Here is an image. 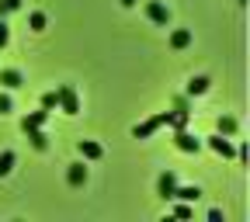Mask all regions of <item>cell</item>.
<instances>
[{
	"label": "cell",
	"mask_w": 250,
	"mask_h": 222,
	"mask_svg": "<svg viewBox=\"0 0 250 222\" xmlns=\"http://www.w3.org/2000/svg\"><path fill=\"white\" fill-rule=\"evenodd\" d=\"M56 98H59V111L62 115H80V98H77V90L70 83L56 87Z\"/></svg>",
	"instance_id": "obj_1"
},
{
	"label": "cell",
	"mask_w": 250,
	"mask_h": 222,
	"mask_svg": "<svg viewBox=\"0 0 250 222\" xmlns=\"http://www.w3.org/2000/svg\"><path fill=\"white\" fill-rule=\"evenodd\" d=\"M170 118H174V111H164V115H156V118H149V121H143V125H136L132 129V136L136 139H149L156 129H164V125H170Z\"/></svg>",
	"instance_id": "obj_2"
},
{
	"label": "cell",
	"mask_w": 250,
	"mask_h": 222,
	"mask_svg": "<svg viewBox=\"0 0 250 222\" xmlns=\"http://www.w3.org/2000/svg\"><path fill=\"white\" fill-rule=\"evenodd\" d=\"M174 146L181 149V153H198L202 149V139H195L188 129H177V136H174Z\"/></svg>",
	"instance_id": "obj_3"
},
{
	"label": "cell",
	"mask_w": 250,
	"mask_h": 222,
	"mask_svg": "<svg viewBox=\"0 0 250 222\" xmlns=\"http://www.w3.org/2000/svg\"><path fill=\"white\" fill-rule=\"evenodd\" d=\"M146 18H149L153 24H164V28H167V21H170V11L160 4V0H149V4H146Z\"/></svg>",
	"instance_id": "obj_4"
},
{
	"label": "cell",
	"mask_w": 250,
	"mask_h": 222,
	"mask_svg": "<svg viewBox=\"0 0 250 222\" xmlns=\"http://www.w3.org/2000/svg\"><path fill=\"white\" fill-rule=\"evenodd\" d=\"M174 187H177L174 170H164L160 177H156V195H160V198H174Z\"/></svg>",
	"instance_id": "obj_5"
},
{
	"label": "cell",
	"mask_w": 250,
	"mask_h": 222,
	"mask_svg": "<svg viewBox=\"0 0 250 222\" xmlns=\"http://www.w3.org/2000/svg\"><path fill=\"white\" fill-rule=\"evenodd\" d=\"M80 156H83V160H101V156H104V149H101V142H94V139H80Z\"/></svg>",
	"instance_id": "obj_6"
},
{
	"label": "cell",
	"mask_w": 250,
	"mask_h": 222,
	"mask_svg": "<svg viewBox=\"0 0 250 222\" xmlns=\"http://www.w3.org/2000/svg\"><path fill=\"white\" fill-rule=\"evenodd\" d=\"M45 118H49V111H45V108H39V111H31V115H24V118H21V129H24V132H28V129H42Z\"/></svg>",
	"instance_id": "obj_7"
},
{
	"label": "cell",
	"mask_w": 250,
	"mask_h": 222,
	"mask_svg": "<svg viewBox=\"0 0 250 222\" xmlns=\"http://www.w3.org/2000/svg\"><path fill=\"white\" fill-rule=\"evenodd\" d=\"M83 181H87V167H83V163H70V170H66V184H70V187H80Z\"/></svg>",
	"instance_id": "obj_8"
},
{
	"label": "cell",
	"mask_w": 250,
	"mask_h": 222,
	"mask_svg": "<svg viewBox=\"0 0 250 222\" xmlns=\"http://www.w3.org/2000/svg\"><path fill=\"white\" fill-rule=\"evenodd\" d=\"M208 90V77H191V80H188V98H202V94Z\"/></svg>",
	"instance_id": "obj_9"
},
{
	"label": "cell",
	"mask_w": 250,
	"mask_h": 222,
	"mask_svg": "<svg viewBox=\"0 0 250 222\" xmlns=\"http://www.w3.org/2000/svg\"><path fill=\"white\" fill-rule=\"evenodd\" d=\"M208 149H215L219 156H233V142L223 136H208Z\"/></svg>",
	"instance_id": "obj_10"
},
{
	"label": "cell",
	"mask_w": 250,
	"mask_h": 222,
	"mask_svg": "<svg viewBox=\"0 0 250 222\" xmlns=\"http://www.w3.org/2000/svg\"><path fill=\"white\" fill-rule=\"evenodd\" d=\"M174 198L177 202H198L202 191H198V184H188V187H174Z\"/></svg>",
	"instance_id": "obj_11"
},
{
	"label": "cell",
	"mask_w": 250,
	"mask_h": 222,
	"mask_svg": "<svg viewBox=\"0 0 250 222\" xmlns=\"http://www.w3.org/2000/svg\"><path fill=\"white\" fill-rule=\"evenodd\" d=\"M24 80H21V73L18 70H0V87H7V90H18Z\"/></svg>",
	"instance_id": "obj_12"
},
{
	"label": "cell",
	"mask_w": 250,
	"mask_h": 222,
	"mask_svg": "<svg viewBox=\"0 0 250 222\" xmlns=\"http://www.w3.org/2000/svg\"><path fill=\"white\" fill-rule=\"evenodd\" d=\"M215 129H219V136H236V118H229V115H219V121H215Z\"/></svg>",
	"instance_id": "obj_13"
},
{
	"label": "cell",
	"mask_w": 250,
	"mask_h": 222,
	"mask_svg": "<svg viewBox=\"0 0 250 222\" xmlns=\"http://www.w3.org/2000/svg\"><path fill=\"white\" fill-rule=\"evenodd\" d=\"M170 45H174V49H188V45H191V31H188V28L170 31Z\"/></svg>",
	"instance_id": "obj_14"
},
{
	"label": "cell",
	"mask_w": 250,
	"mask_h": 222,
	"mask_svg": "<svg viewBox=\"0 0 250 222\" xmlns=\"http://www.w3.org/2000/svg\"><path fill=\"white\" fill-rule=\"evenodd\" d=\"M24 136H28V139H31V146H35V149H39V153H42V149H45V146H49V136H45V132H42V129H28V132H24Z\"/></svg>",
	"instance_id": "obj_15"
},
{
	"label": "cell",
	"mask_w": 250,
	"mask_h": 222,
	"mask_svg": "<svg viewBox=\"0 0 250 222\" xmlns=\"http://www.w3.org/2000/svg\"><path fill=\"white\" fill-rule=\"evenodd\" d=\"M14 160H18V156H14L11 149H4V153H0V177H4V174H11V170H14Z\"/></svg>",
	"instance_id": "obj_16"
},
{
	"label": "cell",
	"mask_w": 250,
	"mask_h": 222,
	"mask_svg": "<svg viewBox=\"0 0 250 222\" xmlns=\"http://www.w3.org/2000/svg\"><path fill=\"white\" fill-rule=\"evenodd\" d=\"M28 28H31V31H45V14H42V11H31V14H28Z\"/></svg>",
	"instance_id": "obj_17"
},
{
	"label": "cell",
	"mask_w": 250,
	"mask_h": 222,
	"mask_svg": "<svg viewBox=\"0 0 250 222\" xmlns=\"http://www.w3.org/2000/svg\"><path fill=\"white\" fill-rule=\"evenodd\" d=\"M42 108H45L49 115L59 108V98H56V90H45V94H42Z\"/></svg>",
	"instance_id": "obj_18"
},
{
	"label": "cell",
	"mask_w": 250,
	"mask_h": 222,
	"mask_svg": "<svg viewBox=\"0 0 250 222\" xmlns=\"http://www.w3.org/2000/svg\"><path fill=\"white\" fill-rule=\"evenodd\" d=\"M174 108H177L181 115H191V101H188V94H177V98H174Z\"/></svg>",
	"instance_id": "obj_19"
},
{
	"label": "cell",
	"mask_w": 250,
	"mask_h": 222,
	"mask_svg": "<svg viewBox=\"0 0 250 222\" xmlns=\"http://www.w3.org/2000/svg\"><path fill=\"white\" fill-rule=\"evenodd\" d=\"M174 219H191V202H181L174 208Z\"/></svg>",
	"instance_id": "obj_20"
},
{
	"label": "cell",
	"mask_w": 250,
	"mask_h": 222,
	"mask_svg": "<svg viewBox=\"0 0 250 222\" xmlns=\"http://www.w3.org/2000/svg\"><path fill=\"white\" fill-rule=\"evenodd\" d=\"M7 42H11V28H7V21H4V18H0V49H4Z\"/></svg>",
	"instance_id": "obj_21"
},
{
	"label": "cell",
	"mask_w": 250,
	"mask_h": 222,
	"mask_svg": "<svg viewBox=\"0 0 250 222\" xmlns=\"http://www.w3.org/2000/svg\"><path fill=\"white\" fill-rule=\"evenodd\" d=\"M14 104H11V98H7V94H0V115H7Z\"/></svg>",
	"instance_id": "obj_22"
},
{
	"label": "cell",
	"mask_w": 250,
	"mask_h": 222,
	"mask_svg": "<svg viewBox=\"0 0 250 222\" xmlns=\"http://www.w3.org/2000/svg\"><path fill=\"white\" fill-rule=\"evenodd\" d=\"M11 14V4H7V0H0V18H7Z\"/></svg>",
	"instance_id": "obj_23"
},
{
	"label": "cell",
	"mask_w": 250,
	"mask_h": 222,
	"mask_svg": "<svg viewBox=\"0 0 250 222\" xmlns=\"http://www.w3.org/2000/svg\"><path fill=\"white\" fill-rule=\"evenodd\" d=\"M118 4H122V7H136V4H139V0H118Z\"/></svg>",
	"instance_id": "obj_24"
},
{
	"label": "cell",
	"mask_w": 250,
	"mask_h": 222,
	"mask_svg": "<svg viewBox=\"0 0 250 222\" xmlns=\"http://www.w3.org/2000/svg\"><path fill=\"white\" fill-rule=\"evenodd\" d=\"M240 4H247V0H240Z\"/></svg>",
	"instance_id": "obj_25"
}]
</instances>
